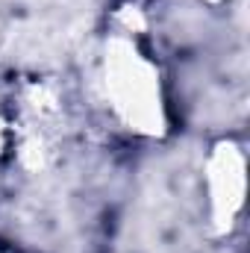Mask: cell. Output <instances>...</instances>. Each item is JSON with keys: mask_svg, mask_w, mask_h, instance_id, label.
<instances>
[{"mask_svg": "<svg viewBox=\"0 0 250 253\" xmlns=\"http://www.w3.org/2000/svg\"><path fill=\"white\" fill-rule=\"evenodd\" d=\"M9 141H12V126H9V121L0 118V153H6Z\"/></svg>", "mask_w": 250, "mask_h": 253, "instance_id": "cell-2", "label": "cell"}, {"mask_svg": "<svg viewBox=\"0 0 250 253\" xmlns=\"http://www.w3.org/2000/svg\"><path fill=\"white\" fill-rule=\"evenodd\" d=\"M121 53H115L112 59L106 56V91L112 94V106L135 121L144 118H156L159 115V83H156V68L147 62L135 44L118 42Z\"/></svg>", "mask_w": 250, "mask_h": 253, "instance_id": "cell-1", "label": "cell"}]
</instances>
